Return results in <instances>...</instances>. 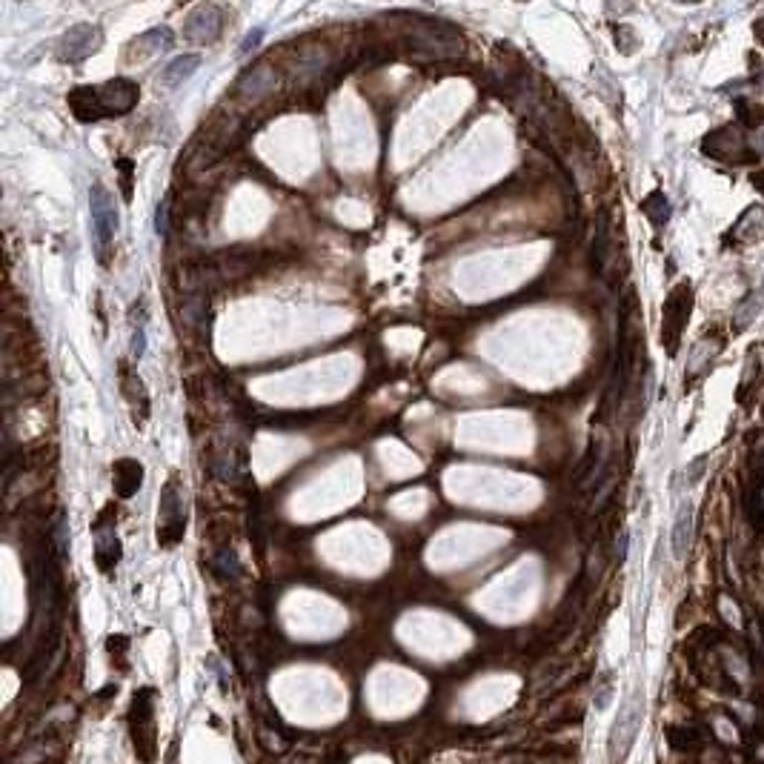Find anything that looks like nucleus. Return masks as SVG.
Wrapping results in <instances>:
<instances>
[{"label":"nucleus","instance_id":"1","mask_svg":"<svg viewBox=\"0 0 764 764\" xmlns=\"http://www.w3.org/2000/svg\"><path fill=\"white\" fill-rule=\"evenodd\" d=\"M89 215H92V235H95L98 258L101 264H109V250L115 244V232H118V210L103 183H92Z\"/></svg>","mask_w":764,"mask_h":764},{"label":"nucleus","instance_id":"2","mask_svg":"<svg viewBox=\"0 0 764 764\" xmlns=\"http://www.w3.org/2000/svg\"><path fill=\"white\" fill-rule=\"evenodd\" d=\"M186 533V501L178 487V478L172 475L166 481V487L161 493V507H158V544L163 550H172L183 542Z\"/></svg>","mask_w":764,"mask_h":764},{"label":"nucleus","instance_id":"3","mask_svg":"<svg viewBox=\"0 0 764 764\" xmlns=\"http://www.w3.org/2000/svg\"><path fill=\"white\" fill-rule=\"evenodd\" d=\"M691 309H693V289H691V284H679L673 292H670L667 304H664L661 341H664L670 356H673L676 347H679V338L687 327V318H691Z\"/></svg>","mask_w":764,"mask_h":764},{"label":"nucleus","instance_id":"4","mask_svg":"<svg viewBox=\"0 0 764 764\" xmlns=\"http://www.w3.org/2000/svg\"><path fill=\"white\" fill-rule=\"evenodd\" d=\"M152 691H141L132 701V741H135V750L141 753L143 764H152L155 761V721H152Z\"/></svg>","mask_w":764,"mask_h":764},{"label":"nucleus","instance_id":"5","mask_svg":"<svg viewBox=\"0 0 764 764\" xmlns=\"http://www.w3.org/2000/svg\"><path fill=\"white\" fill-rule=\"evenodd\" d=\"M220 29H223V9L215 4L195 6L183 21V37L198 46H210L212 41H218Z\"/></svg>","mask_w":764,"mask_h":764},{"label":"nucleus","instance_id":"6","mask_svg":"<svg viewBox=\"0 0 764 764\" xmlns=\"http://www.w3.org/2000/svg\"><path fill=\"white\" fill-rule=\"evenodd\" d=\"M101 41H103V34H101L98 26L78 24L58 41V58L64 64H81L83 58H89L92 52H98Z\"/></svg>","mask_w":764,"mask_h":764},{"label":"nucleus","instance_id":"7","mask_svg":"<svg viewBox=\"0 0 764 764\" xmlns=\"http://www.w3.org/2000/svg\"><path fill=\"white\" fill-rule=\"evenodd\" d=\"M115 510H103L95 521V562H98V570L101 573H112L115 570V564L121 562V542H118V535H115Z\"/></svg>","mask_w":764,"mask_h":764},{"label":"nucleus","instance_id":"8","mask_svg":"<svg viewBox=\"0 0 764 764\" xmlns=\"http://www.w3.org/2000/svg\"><path fill=\"white\" fill-rule=\"evenodd\" d=\"M138 83L126 81V78H115L98 86V101H101V112L103 118H118L132 112L138 103Z\"/></svg>","mask_w":764,"mask_h":764},{"label":"nucleus","instance_id":"9","mask_svg":"<svg viewBox=\"0 0 764 764\" xmlns=\"http://www.w3.org/2000/svg\"><path fill=\"white\" fill-rule=\"evenodd\" d=\"M275 83H278L275 69L267 66V64H258V66H252L240 74L238 92L244 98H264V95H269V92H275Z\"/></svg>","mask_w":764,"mask_h":764},{"label":"nucleus","instance_id":"10","mask_svg":"<svg viewBox=\"0 0 764 764\" xmlns=\"http://www.w3.org/2000/svg\"><path fill=\"white\" fill-rule=\"evenodd\" d=\"M66 103L72 109V115L78 118L81 123H92V121L103 118L101 101H98V86H78V89H72Z\"/></svg>","mask_w":764,"mask_h":764},{"label":"nucleus","instance_id":"11","mask_svg":"<svg viewBox=\"0 0 764 764\" xmlns=\"http://www.w3.org/2000/svg\"><path fill=\"white\" fill-rule=\"evenodd\" d=\"M112 484H115V495L118 498H132L141 490V481H143V467L135 458H121L112 464Z\"/></svg>","mask_w":764,"mask_h":764},{"label":"nucleus","instance_id":"12","mask_svg":"<svg viewBox=\"0 0 764 764\" xmlns=\"http://www.w3.org/2000/svg\"><path fill=\"white\" fill-rule=\"evenodd\" d=\"M639 721H642V710H624L619 716L616 728H612V741H610V753L616 759H622L630 750L632 739L639 733Z\"/></svg>","mask_w":764,"mask_h":764},{"label":"nucleus","instance_id":"13","mask_svg":"<svg viewBox=\"0 0 764 764\" xmlns=\"http://www.w3.org/2000/svg\"><path fill=\"white\" fill-rule=\"evenodd\" d=\"M693 521H696V510L693 504H684L676 515V524H673V533H670V544H673V555L681 558L687 555V550H691L693 544Z\"/></svg>","mask_w":764,"mask_h":764},{"label":"nucleus","instance_id":"14","mask_svg":"<svg viewBox=\"0 0 764 764\" xmlns=\"http://www.w3.org/2000/svg\"><path fill=\"white\" fill-rule=\"evenodd\" d=\"M172 29H166V26H155V29H149L143 32L141 37H135L132 41V49H129V58H146V54H158V52H166L172 46Z\"/></svg>","mask_w":764,"mask_h":764},{"label":"nucleus","instance_id":"15","mask_svg":"<svg viewBox=\"0 0 764 764\" xmlns=\"http://www.w3.org/2000/svg\"><path fill=\"white\" fill-rule=\"evenodd\" d=\"M121 389H123L126 401L132 404L135 418H138V413H141V418H146V416H149V396H146V387H143V381H141L138 372H132L126 364H121Z\"/></svg>","mask_w":764,"mask_h":764},{"label":"nucleus","instance_id":"16","mask_svg":"<svg viewBox=\"0 0 764 764\" xmlns=\"http://www.w3.org/2000/svg\"><path fill=\"white\" fill-rule=\"evenodd\" d=\"M198 66H201V58L198 54H181V58H175L170 66H166L163 72H161V81L166 83V86H181L183 81H190L192 74L198 72Z\"/></svg>","mask_w":764,"mask_h":764},{"label":"nucleus","instance_id":"17","mask_svg":"<svg viewBox=\"0 0 764 764\" xmlns=\"http://www.w3.org/2000/svg\"><path fill=\"white\" fill-rule=\"evenodd\" d=\"M642 212L656 223V227H664L667 218H670V201L664 198V192H650L644 201H642Z\"/></svg>","mask_w":764,"mask_h":764},{"label":"nucleus","instance_id":"18","mask_svg":"<svg viewBox=\"0 0 764 764\" xmlns=\"http://www.w3.org/2000/svg\"><path fill=\"white\" fill-rule=\"evenodd\" d=\"M607 255H610V230L599 227V232H595V240H593V258H595V264H599V269H604Z\"/></svg>","mask_w":764,"mask_h":764},{"label":"nucleus","instance_id":"19","mask_svg":"<svg viewBox=\"0 0 764 764\" xmlns=\"http://www.w3.org/2000/svg\"><path fill=\"white\" fill-rule=\"evenodd\" d=\"M215 570H218V573H223V575H232V579H235V575L240 573L235 553H232V550H220V553H218V558H215Z\"/></svg>","mask_w":764,"mask_h":764},{"label":"nucleus","instance_id":"20","mask_svg":"<svg viewBox=\"0 0 764 764\" xmlns=\"http://www.w3.org/2000/svg\"><path fill=\"white\" fill-rule=\"evenodd\" d=\"M155 230L158 235H166L170 232V203H158V212H155Z\"/></svg>","mask_w":764,"mask_h":764},{"label":"nucleus","instance_id":"21","mask_svg":"<svg viewBox=\"0 0 764 764\" xmlns=\"http://www.w3.org/2000/svg\"><path fill=\"white\" fill-rule=\"evenodd\" d=\"M143 352H146V329H143V324H138V329L132 335V358H141Z\"/></svg>","mask_w":764,"mask_h":764},{"label":"nucleus","instance_id":"22","mask_svg":"<svg viewBox=\"0 0 764 764\" xmlns=\"http://www.w3.org/2000/svg\"><path fill=\"white\" fill-rule=\"evenodd\" d=\"M704 467H707V461H704V458H699V461H696V470H693V467L687 470V484H696V481L701 478Z\"/></svg>","mask_w":764,"mask_h":764},{"label":"nucleus","instance_id":"23","mask_svg":"<svg viewBox=\"0 0 764 764\" xmlns=\"http://www.w3.org/2000/svg\"><path fill=\"white\" fill-rule=\"evenodd\" d=\"M121 170H123V198H132V190H129V161H121Z\"/></svg>","mask_w":764,"mask_h":764},{"label":"nucleus","instance_id":"24","mask_svg":"<svg viewBox=\"0 0 764 764\" xmlns=\"http://www.w3.org/2000/svg\"><path fill=\"white\" fill-rule=\"evenodd\" d=\"M258 41H260V29H258V32H252V34L247 37V41H244V52H250Z\"/></svg>","mask_w":764,"mask_h":764},{"label":"nucleus","instance_id":"25","mask_svg":"<svg viewBox=\"0 0 764 764\" xmlns=\"http://www.w3.org/2000/svg\"><path fill=\"white\" fill-rule=\"evenodd\" d=\"M753 183H756V190H759V192H764V172L753 175Z\"/></svg>","mask_w":764,"mask_h":764}]
</instances>
